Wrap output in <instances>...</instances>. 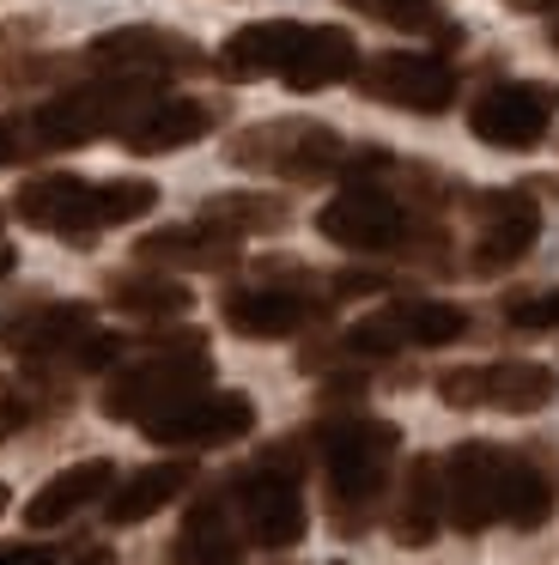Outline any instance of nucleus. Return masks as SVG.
Wrapping results in <instances>:
<instances>
[{
	"mask_svg": "<svg viewBox=\"0 0 559 565\" xmlns=\"http://www.w3.org/2000/svg\"><path fill=\"white\" fill-rule=\"evenodd\" d=\"M359 74V43L347 38L340 25H304V43L292 55L286 79L292 92H323V86H340V79Z\"/></svg>",
	"mask_w": 559,
	"mask_h": 565,
	"instance_id": "nucleus-22",
	"label": "nucleus"
},
{
	"mask_svg": "<svg viewBox=\"0 0 559 565\" xmlns=\"http://www.w3.org/2000/svg\"><path fill=\"white\" fill-rule=\"evenodd\" d=\"M462 334H468V310L462 305H444V298H395V305H383L377 317L352 322L328 353L365 365V359H389V353H401V347H450V341H462Z\"/></svg>",
	"mask_w": 559,
	"mask_h": 565,
	"instance_id": "nucleus-7",
	"label": "nucleus"
},
{
	"mask_svg": "<svg viewBox=\"0 0 559 565\" xmlns=\"http://www.w3.org/2000/svg\"><path fill=\"white\" fill-rule=\"evenodd\" d=\"M7 499H12V492H7V487H0V511H7Z\"/></svg>",
	"mask_w": 559,
	"mask_h": 565,
	"instance_id": "nucleus-37",
	"label": "nucleus"
},
{
	"mask_svg": "<svg viewBox=\"0 0 559 565\" xmlns=\"http://www.w3.org/2000/svg\"><path fill=\"white\" fill-rule=\"evenodd\" d=\"M24 414H31V407H24V395L12 390V383H0V438H7L12 426H24Z\"/></svg>",
	"mask_w": 559,
	"mask_h": 565,
	"instance_id": "nucleus-32",
	"label": "nucleus"
},
{
	"mask_svg": "<svg viewBox=\"0 0 559 565\" xmlns=\"http://www.w3.org/2000/svg\"><path fill=\"white\" fill-rule=\"evenodd\" d=\"M12 268H19V256H12V244H0V280H7Z\"/></svg>",
	"mask_w": 559,
	"mask_h": 565,
	"instance_id": "nucleus-35",
	"label": "nucleus"
},
{
	"mask_svg": "<svg viewBox=\"0 0 559 565\" xmlns=\"http://www.w3.org/2000/svg\"><path fill=\"white\" fill-rule=\"evenodd\" d=\"M219 310H225V329H238L243 341H286L323 317V298L304 286H238Z\"/></svg>",
	"mask_w": 559,
	"mask_h": 565,
	"instance_id": "nucleus-16",
	"label": "nucleus"
},
{
	"mask_svg": "<svg viewBox=\"0 0 559 565\" xmlns=\"http://www.w3.org/2000/svg\"><path fill=\"white\" fill-rule=\"evenodd\" d=\"M194 487V462H152V468H140V475H128L116 492H109V504H104V516L116 529H128V523H146L152 511H165L170 499H182V492Z\"/></svg>",
	"mask_w": 559,
	"mask_h": 565,
	"instance_id": "nucleus-24",
	"label": "nucleus"
},
{
	"mask_svg": "<svg viewBox=\"0 0 559 565\" xmlns=\"http://www.w3.org/2000/svg\"><path fill=\"white\" fill-rule=\"evenodd\" d=\"M238 232H225V225L213 220H194V225H165V232L140 237L134 244V256L146 262V268H231L238 262Z\"/></svg>",
	"mask_w": 559,
	"mask_h": 565,
	"instance_id": "nucleus-20",
	"label": "nucleus"
},
{
	"mask_svg": "<svg viewBox=\"0 0 559 565\" xmlns=\"http://www.w3.org/2000/svg\"><path fill=\"white\" fill-rule=\"evenodd\" d=\"M152 104V79H97V86H73L55 92V98L36 110V128H43L49 152H67V147H92L97 135H128L134 116Z\"/></svg>",
	"mask_w": 559,
	"mask_h": 565,
	"instance_id": "nucleus-6",
	"label": "nucleus"
},
{
	"mask_svg": "<svg viewBox=\"0 0 559 565\" xmlns=\"http://www.w3.org/2000/svg\"><path fill=\"white\" fill-rule=\"evenodd\" d=\"M347 140L328 122L310 116H274V122L243 128L225 147V159L238 171H262V177H286V183H316V177H340L347 171Z\"/></svg>",
	"mask_w": 559,
	"mask_h": 565,
	"instance_id": "nucleus-4",
	"label": "nucleus"
},
{
	"mask_svg": "<svg viewBox=\"0 0 559 565\" xmlns=\"http://www.w3.org/2000/svg\"><path fill=\"white\" fill-rule=\"evenodd\" d=\"M109 305L128 310V317H146V322H165V317H182L194 305L189 286H177L170 274H109Z\"/></svg>",
	"mask_w": 559,
	"mask_h": 565,
	"instance_id": "nucleus-27",
	"label": "nucleus"
},
{
	"mask_svg": "<svg viewBox=\"0 0 559 565\" xmlns=\"http://www.w3.org/2000/svg\"><path fill=\"white\" fill-rule=\"evenodd\" d=\"M250 426H255V407H250V395H238V390H194V395H182L177 407L140 419V431L152 444H165V450H213V444H238Z\"/></svg>",
	"mask_w": 559,
	"mask_h": 565,
	"instance_id": "nucleus-13",
	"label": "nucleus"
},
{
	"mask_svg": "<svg viewBox=\"0 0 559 565\" xmlns=\"http://www.w3.org/2000/svg\"><path fill=\"white\" fill-rule=\"evenodd\" d=\"M109 487H116V462H104V456L73 462V468H61L55 480L36 487V499L24 504V523H31V529H61L67 516H80L92 499H104Z\"/></svg>",
	"mask_w": 559,
	"mask_h": 565,
	"instance_id": "nucleus-21",
	"label": "nucleus"
},
{
	"mask_svg": "<svg viewBox=\"0 0 559 565\" xmlns=\"http://www.w3.org/2000/svg\"><path fill=\"white\" fill-rule=\"evenodd\" d=\"M85 67L122 74V79H170V74H201L207 55L165 25H122V31H104L85 50Z\"/></svg>",
	"mask_w": 559,
	"mask_h": 565,
	"instance_id": "nucleus-15",
	"label": "nucleus"
},
{
	"mask_svg": "<svg viewBox=\"0 0 559 565\" xmlns=\"http://www.w3.org/2000/svg\"><path fill=\"white\" fill-rule=\"evenodd\" d=\"M36 152H49V140H43V128H36V116H0V171H7V164L36 159Z\"/></svg>",
	"mask_w": 559,
	"mask_h": 565,
	"instance_id": "nucleus-29",
	"label": "nucleus"
},
{
	"mask_svg": "<svg viewBox=\"0 0 559 565\" xmlns=\"http://www.w3.org/2000/svg\"><path fill=\"white\" fill-rule=\"evenodd\" d=\"M0 565H55V547H36V541H19V547H0Z\"/></svg>",
	"mask_w": 559,
	"mask_h": 565,
	"instance_id": "nucleus-31",
	"label": "nucleus"
},
{
	"mask_svg": "<svg viewBox=\"0 0 559 565\" xmlns=\"http://www.w3.org/2000/svg\"><path fill=\"white\" fill-rule=\"evenodd\" d=\"M316 232L328 244L352 249V256H389V249H408L420 237L413 207L401 195H389L383 183H347L323 213H316Z\"/></svg>",
	"mask_w": 559,
	"mask_h": 565,
	"instance_id": "nucleus-8",
	"label": "nucleus"
},
{
	"mask_svg": "<svg viewBox=\"0 0 559 565\" xmlns=\"http://www.w3.org/2000/svg\"><path fill=\"white\" fill-rule=\"evenodd\" d=\"M401 450V431L389 419L352 414L323 426V475H328V511H335L340 535H365L383 504L389 487V462Z\"/></svg>",
	"mask_w": 559,
	"mask_h": 565,
	"instance_id": "nucleus-2",
	"label": "nucleus"
},
{
	"mask_svg": "<svg viewBox=\"0 0 559 565\" xmlns=\"http://www.w3.org/2000/svg\"><path fill=\"white\" fill-rule=\"evenodd\" d=\"M553 371L535 359H493V365H456L437 377L444 407H493V414H535L553 402Z\"/></svg>",
	"mask_w": 559,
	"mask_h": 565,
	"instance_id": "nucleus-11",
	"label": "nucleus"
},
{
	"mask_svg": "<svg viewBox=\"0 0 559 565\" xmlns=\"http://www.w3.org/2000/svg\"><path fill=\"white\" fill-rule=\"evenodd\" d=\"M437 523H444V462H437V456H413L389 529H395L401 547H425V541L437 535Z\"/></svg>",
	"mask_w": 559,
	"mask_h": 565,
	"instance_id": "nucleus-23",
	"label": "nucleus"
},
{
	"mask_svg": "<svg viewBox=\"0 0 559 565\" xmlns=\"http://www.w3.org/2000/svg\"><path fill=\"white\" fill-rule=\"evenodd\" d=\"M170 559L177 565H238L243 547H238V529H231L225 504L194 499L189 516H182V529H177V541H170Z\"/></svg>",
	"mask_w": 559,
	"mask_h": 565,
	"instance_id": "nucleus-25",
	"label": "nucleus"
},
{
	"mask_svg": "<svg viewBox=\"0 0 559 565\" xmlns=\"http://www.w3.org/2000/svg\"><path fill=\"white\" fill-rule=\"evenodd\" d=\"M359 92L371 104L389 110H413V116H444L456 104V67L437 55H413V50H389L377 62H359Z\"/></svg>",
	"mask_w": 559,
	"mask_h": 565,
	"instance_id": "nucleus-12",
	"label": "nucleus"
},
{
	"mask_svg": "<svg viewBox=\"0 0 559 565\" xmlns=\"http://www.w3.org/2000/svg\"><path fill=\"white\" fill-rule=\"evenodd\" d=\"M213 122H219V104H207V98H152L134 116L128 135H122V147H128L134 159H165V152L194 147Z\"/></svg>",
	"mask_w": 559,
	"mask_h": 565,
	"instance_id": "nucleus-18",
	"label": "nucleus"
},
{
	"mask_svg": "<svg viewBox=\"0 0 559 565\" xmlns=\"http://www.w3.org/2000/svg\"><path fill=\"white\" fill-rule=\"evenodd\" d=\"M547 43H553V50H559V19H553V38H547Z\"/></svg>",
	"mask_w": 559,
	"mask_h": 565,
	"instance_id": "nucleus-36",
	"label": "nucleus"
},
{
	"mask_svg": "<svg viewBox=\"0 0 559 565\" xmlns=\"http://www.w3.org/2000/svg\"><path fill=\"white\" fill-rule=\"evenodd\" d=\"M201 220L225 225V232H238V237L280 232V225H286V201H274V195H213L201 207Z\"/></svg>",
	"mask_w": 559,
	"mask_h": 565,
	"instance_id": "nucleus-28",
	"label": "nucleus"
},
{
	"mask_svg": "<svg viewBox=\"0 0 559 565\" xmlns=\"http://www.w3.org/2000/svg\"><path fill=\"white\" fill-rule=\"evenodd\" d=\"M559 116V86L547 79H498L486 86L481 98L468 104V128L481 147H498V152H529L547 140Z\"/></svg>",
	"mask_w": 559,
	"mask_h": 565,
	"instance_id": "nucleus-9",
	"label": "nucleus"
},
{
	"mask_svg": "<svg viewBox=\"0 0 559 565\" xmlns=\"http://www.w3.org/2000/svg\"><path fill=\"white\" fill-rule=\"evenodd\" d=\"M304 43L298 19H262V25H243L219 43V74L225 79H280L292 67Z\"/></svg>",
	"mask_w": 559,
	"mask_h": 565,
	"instance_id": "nucleus-19",
	"label": "nucleus"
},
{
	"mask_svg": "<svg viewBox=\"0 0 559 565\" xmlns=\"http://www.w3.org/2000/svg\"><path fill=\"white\" fill-rule=\"evenodd\" d=\"M73 565H116V553H109V547H85Z\"/></svg>",
	"mask_w": 559,
	"mask_h": 565,
	"instance_id": "nucleus-33",
	"label": "nucleus"
},
{
	"mask_svg": "<svg viewBox=\"0 0 559 565\" xmlns=\"http://www.w3.org/2000/svg\"><path fill=\"white\" fill-rule=\"evenodd\" d=\"M340 7H352V13L377 19V25L401 31V38H432L437 50H456L462 31L444 19V7L437 0H340Z\"/></svg>",
	"mask_w": 559,
	"mask_h": 565,
	"instance_id": "nucleus-26",
	"label": "nucleus"
},
{
	"mask_svg": "<svg viewBox=\"0 0 559 565\" xmlns=\"http://www.w3.org/2000/svg\"><path fill=\"white\" fill-rule=\"evenodd\" d=\"M474 220H481V232H474V274L517 268L535 249V237H541V189L535 183L486 189V195H474Z\"/></svg>",
	"mask_w": 559,
	"mask_h": 565,
	"instance_id": "nucleus-14",
	"label": "nucleus"
},
{
	"mask_svg": "<svg viewBox=\"0 0 559 565\" xmlns=\"http://www.w3.org/2000/svg\"><path fill=\"white\" fill-rule=\"evenodd\" d=\"M231 499H238L243 511V529H250L255 547L267 553H286L304 541V492H298V468L286 462V456H267V462L243 468L238 480H231Z\"/></svg>",
	"mask_w": 559,
	"mask_h": 565,
	"instance_id": "nucleus-10",
	"label": "nucleus"
},
{
	"mask_svg": "<svg viewBox=\"0 0 559 565\" xmlns=\"http://www.w3.org/2000/svg\"><path fill=\"white\" fill-rule=\"evenodd\" d=\"M92 305H73V298H61V305H31L19 310V317L0 322V347L19 359H73V347L92 334Z\"/></svg>",
	"mask_w": 559,
	"mask_h": 565,
	"instance_id": "nucleus-17",
	"label": "nucleus"
},
{
	"mask_svg": "<svg viewBox=\"0 0 559 565\" xmlns=\"http://www.w3.org/2000/svg\"><path fill=\"white\" fill-rule=\"evenodd\" d=\"M505 7H517V13H547V7H559V0H505Z\"/></svg>",
	"mask_w": 559,
	"mask_h": 565,
	"instance_id": "nucleus-34",
	"label": "nucleus"
},
{
	"mask_svg": "<svg viewBox=\"0 0 559 565\" xmlns=\"http://www.w3.org/2000/svg\"><path fill=\"white\" fill-rule=\"evenodd\" d=\"M207 383H213L207 341H201V334H170V341H158L140 365H128V371H116V377H109L104 414L109 419H134V426H140V419L177 407L182 395L207 390Z\"/></svg>",
	"mask_w": 559,
	"mask_h": 565,
	"instance_id": "nucleus-5",
	"label": "nucleus"
},
{
	"mask_svg": "<svg viewBox=\"0 0 559 565\" xmlns=\"http://www.w3.org/2000/svg\"><path fill=\"white\" fill-rule=\"evenodd\" d=\"M158 207V189L140 177H109V183H85V177H36L19 189V220L36 232H61L85 244L92 232L109 225H134Z\"/></svg>",
	"mask_w": 559,
	"mask_h": 565,
	"instance_id": "nucleus-3",
	"label": "nucleus"
},
{
	"mask_svg": "<svg viewBox=\"0 0 559 565\" xmlns=\"http://www.w3.org/2000/svg\"><path fill=\"white\" fill-rule=\"evenodd\" d=\"M505 322H510V329H523V334H547V329H559V286H553V292L510 298V305H505Z\"/></svg>",
	"mask_w": 559,
	"mask_h": 565,
	"instance_id": "nucleus-30",
	"label": "nucleus"
},
{
	"mask_svg": "<svg viewBox=\"0 0 559 565\" xmlns=\"http://www.w3.org/2000/svg\"><path fill=\"white\" fill-rule=\"evenodd\" d=\"M444 516L462 535H481L493 523L541 529L553 516V480L529 456L468 438L444 456Z\"/></svg>",
	"mask_w": 559,
	"mask_h": 565,
	"instance_id": "nucleus-1",
	"label": "nucleus"
}]
</instances>
